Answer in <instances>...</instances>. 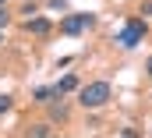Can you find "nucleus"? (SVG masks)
<instances>
[{"label": "nucleus", "instance_id": "obj_1", "mask_svg": "<svg viewBox=\"0 0 152 138\" xmlns=\"http://www.w3.org/2000/svg\"><path fill=\"white\" fill-rule=\"evenodd\" d=\"M113 99V85L110 81H88L78 89V103L85 110H103V106Z\"/></svg>", "mask_w": 152, "mask_h": 138}, {"label": "nucleus", "instance_id": "obj_2", "mask_svg": "<svg viewBox=\"0 0 152 138\" xmlns=\"http://www.w3.org/2000/svg\"><path fill=\"white\" fill-rule=\"evenodd\" d=\"M149 35V25H145V18H127L124 21V29L117 32V43L124 46V50H134L142 39Z\"/></svg>", "mask_w": 152, "mask_h": 138}, {"label": "nucleus", "instance_id": "obj_3", "mask_svg": "<svg viewBox=\"0 0 152 138\" xmlns=\"http://www.w3.org/2000/svg\"><path fill=\"white\" fill-rule=\"evenodd\" d=\"M92 25H96V14H64V18H60V32L64 35H81L85 32V29H92Z\"/></svg>", "mask_w": 152, "mask_h": 138}, {"label": "nucleus", "instance_id": "obj_4", "mask_svg": "<svg viewBox=\"0 0 152 138\" xmlns=\"http://www.w3.org/2000/svg\"><path fill=\"white\" fill-rule=\"evenodd\" d=\"M50 29H53V21L42 18V14H32V18L25 21V32L28 35H50Z\"/></svg>", "mask_w": 152, "mask_h": 138}, {"label": "nucleus", "instance_id": "obj_5", "mask_svg": "<svg viewBox=\"0 0 152 138\" xmlns=\"http://www.w3.org/2000/svg\"><path fill=\"white\" fill-rule=\"evenodd\" d=\"M57 96H60V92H57V85H42V89L32 92V99H36V103H50V99H57Z\"/></svg>", "mask_w": 152, "mask_h": 138}, {"label": "nucleus", "instance_id": "obj_6", "mask_svg": "<svg viewBox=\"0 0 152 138\" xmlns=\"http://www.w3.org/2000/svg\"><path fill=\"white\" fill-rule=\"evenodd\" d=\"M75 89H78V78H75V74H64V78L57 81V92H60V96H64V92H75Z\"/></svg>", "mask_w": 152, "mask_h": 138}, {"label": "nucleus", "instance_id": "obj_7", "mask_svg": "<svg viewBox=\"0 0 152 138\" xmlns=\"http://www.w3.org/2000/svg\"><path fill=\"white\" fill-rule=\"evenodd\" d=\"M53 120H57V124H64V120H67V106L60 103V96H57V103H53Z\"/></svg>", "mask_w": 152, "mask_h": 138}, {"label": "nucleus", "instance_id": "obj_8", "mask_svg": "<svg viewBox=\"0 0 152 138\" xmlns=\"http://www.w3.org/2000/svg\"><path fill=\"white\" fill-rule=\"evenodd\" d=\"M50 131H53L50 124H32V128H28V135H36V138H46Z\"/></svg>", "mask_w": 152, "mask_h": 138}, {"label": "nucleus", "instance_id": "obj_9", "mask_svg": "<svg viewBox=\"0 0 152 138\" xmlns=\"http://www.w3.org/2000/svg\"><path fill=\"white\" fill-rule=\"evenodd\" d=\"M7 110H11V96H4V92H0V117H4Z\"/></svg>", "mask_w": 152, "mask_h": 138}, {"label": "nucleus", "instance_id": "obj_10", "mask_svg": "<svg viewBox=\"0 0 152 138\" xmlns=\"http://www.w3.org/2000/svg\"><path fill=\"white\" fill-rule=\"evenodd\" d=\"M142 18H152V0H142Z\"/></svg>", "mask_w": 152, "mask_h": 138}, {"label": "nucleus", "instance_id": "obj_11", "mask_svg": "<svg viewBox=\"0 0 152 138\" xmlns=\"http://www.w3.org/2000/svg\"><path fill=\"white\" fill-rule=\"evenodd\" d=\"M7 21H11V14L4 11V4H0V29H7Z\"/></svg>", "mask_w": 152, "mask_h": 138}, {"label": "nucleus", "instance_id": "obj_12", "mask_svg": "<svg viewBox=\"0 0 152 138\" xmlns=\"http://www.w3.org/2000/svg\"><path fill=\"white\" fill-rule=\"evenodd\" d=\"M145 74H149V78H152V57H149V60H145Z\"/></svg>", "mask_w": 152, "mask_h": 138}, {"label": "nucleus", "instance_id": "obj_13", "mask_svg": "<svg viewBox=\"0 0 152 138\" xmlns=\"http://www.w3.org/2000/svg\"><path fill=\"white\" fill-rule=\"evenodd\" d=\"M50 4H53V7H64V4H67V0H50Z\"/></svg>", "mask_w": 152, "mask_h": 138}, {"label": "nucleus", "instance_id": "obj_14", "mask_svg": "<svg viewBox=\"0 0 152 138\" xmlns=\"http://www.w3.org/2000/svg\"><path fill=\"white\" fill-rule=\"evenodd\" d=\"M0 46H4V29H0Z\"/></svg>", "mask_w": 152, "mask_h": 138}]
</instances>
